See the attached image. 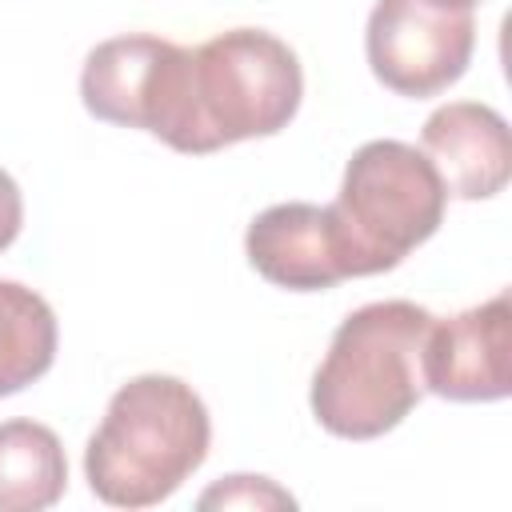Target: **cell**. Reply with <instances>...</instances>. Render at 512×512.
I'll use <instances>...</instances> for the list:
<instances>
[{"instance_id": "cell-6", "label": "cell", "mask_w": 512, "mask_h": 512, "mask_svg": "<svg viewBox=\"0 0 512 512\" xmlns=\"http://www.w3.org/2000/svg\"><path fill=\"white\" fill-rule=\"evenodd\" d=\"M476 20L468 8L436 0H376L364 32L372 76L396 96H436L452 88L472 60Z\"/></svg>"}, {"instance_id": "cell-13", "label": "cell", "mask_w": 512, "mask_h": 512, "mask_svg": "<svg viewBox=\"0 0 512 512\" xmlns=\"http://www.w3.org/2000/svg\"><path fill=\"white\" fill-rule=\"evenodd\" d=\"M20 224H24V200H20V188H16V180L0 168V252L20 236Z\"/></svg>"}, {"instance_id": "cell-12", "label": "cell", "mask_w": 512, "mask_h": 512, "mask_svg": "<svg viewBox=\"0 0 512 512\" xmlns=\"http://www.w3.org/2000/svg\"><path fill=\"white\" fill-rule=\"evenodd\" d=\"M200 508H296V500L268 476H224L200 496Z\"/></svg>"}, {"instance_id": "cell-3", "label": "cell", "mask_w": 512, "mask_h": 512, "mask_svg": "<svg viewBox=\"0 0 512 512\" xmlns=\"http://www.w3.org/2000/svg\"><path fill=\"white\" fill-rule=\"evenodd\" d=\"M448 188L424 148L404 140H368L352 152L340 196L328 204L352 276L396 268L444 220Z\"/></svg>"}, {"instance_id": "cell-8", "label": "cell", "mask_w": 512, "mask_h": 512, "mask_svg": "<svg viewBox=\"0 0 512 512\" xmlns=\"http://www.w3.org/2000/svg\"><path fill=\"white\" fill-rule=\"evenodd\" d=\"M244 252L248 264L276 288L324 292L340 280H352L332 212L320 204L288 200L264 208L244 232Z\"/></svg>"}, {"instance_id": "cell-14", "label": "cell", "mask_w": 512, "mask_h": 512, "mask_svg": "<svg viewBox=\"0 0 512 512\" xmlns=\"http://www.w3.org/2000/svg\"><path fill=\"white\" fill-rule=\"evenodd\" d=\"M436 4H448V8H468V12H472L480 0H436Z\"/></svg>"}, {"instance_id": "cell-5", "label": "cell", "mask_w": 512, "mask_h": 512, "mask_svg": "<svg viewBox=\"0 0 512 512\" xmlns=\"http://www.w3.org/2000/svg\"><path fill=\"white\" fill-rule=\"evenodd\" d=\"M80 100L96 120L144 128L176 152L200 156L192 112V48L164 36H112L84 56Z\"/></svg>"}, {"instance_id": "cell-4", "label": "cell", "mask_w": 512, "mask_h": 512, "mask_svg": "<svg viewBox=\"0 0 512 512\" xmlns=\"http://www.w3.org/2000/svg\"><path fill=\"white\" fill-rule=\"evenodd\" d=\"M304 96L296 52L264 28H228L192 48L200 156L288 128Z\"/></svg>"}, {"instance_id": "cell-1", "label": "cell", "mask_w": 512, "mask_h": 512, "mask_svg": "<svg viewBox=\"0 0 512 512\" xmlns=\"http://www.w3.org/2000/svg\"><path fill=\"white\" fill-rule=\"evenodd\" d=\"M212 420L180 376H136L108 400L84 448L88 488L112 508H152L168 500L208 456Z\"/></svg>"}, {"instance_id": "cell-10", "label": "cell", "mask_w": 512, "mask_h": 512, "mask_svg": "<svg viewBox=\"0 0 512 512\" xmlns=\"http://www.w3.org/2000/svg\"><path fill=\"white\" fill-rule=\"evenodd\" d=\"M68 488V456L60 436L36 420L0 424V512L52 508Z\"/></svg>"}, {"instance_id": "cell-7", "label": "cell", "mask_w": 512, "mask_h": 512, "mask_svg": "<svg viewBox=\"0 0 512 512\" xmlns=\"http://www.w3.org/2000/svg\"><path fill=\"white\" fill-rule=\"evenodd\" d=\"M424 392L456 404H492L512 392V300H492L428 324L420 348Z\"/></svg>"}, {"instance_id": "cell-9", "label": "cell", "mask_w": 512, "mask_h": 512, "mask_svg": "<svg viewBox=\"0 0 512 512\" xmlns=\"http://www.w3.org/2000/svg\"><path fill=\"white\" fill-rule=\"evenodd\" d=\"M424 156L440 172L448 196L488 200L504 192L512 176V136L508 120L480 100L440 104L420 128Z\"/></svg>"}, {"instance_id": "cell-2", "label": "cell", "mask_w": 512, "mask_h": 512, "mask_svg": "<svg viewBox=\"0 0 512 512\" xmlns=\"http://www.w3.org/2000/svg\"><path fill=\"white\" fill-rule=\"evenodd\" d=\"M432 312L412 300H376L340 320L312 376V416L340 440L392 432L424 396L420 348Z\"/></svg>"}, {"instance_id": "cell-11", "label": "cell", "mask_w": 512, "mask_h": 512, "mask_svg": "<svg viewBox=\"0 0 512 512\" xmlns=\"http://www.w3.org/2000/svg\"><path fill=\"white\" fill-rule=\"evenodd\" d=\"M56 312L28 284L0 280V396L36 384L56 360Z\"/></svg>"}]
</instances>
